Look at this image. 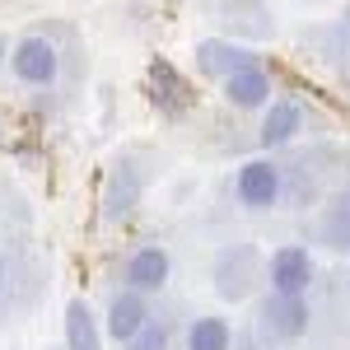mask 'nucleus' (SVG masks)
Returning <instances> with one entry per match:
<instances>
[{
  "mask_svg": "<svg viewBox=\"0 0 350 350\" xmlns=\"http://www.w3.org/2000/svg\"><path fill=\"white\" fill-rule=\"evenodd\" d=\"M267 280V257L257 243H224L211 262V285L224 304H243L257 295V285Z\"/></svg>",
  "mask_w": 350,
  "mask_h": 350,
  "instance_id": "nucleus-1",
  "label": "nucleus"
},
{
  "mask_svg": "<svg viewBox=\"0 0 350 350\" xmlns=\"http://www.w3.org/2000/svg\"><path fill=\"white\" fill-rule=\"evenodd\" d=\"M280 196H285V168L271 154H257L234 173V201L243 211H271L280 206Z\"/></svg>",
  "mask_w": 350,
  "mask_h": 350,
  "instance_id": "nucleus-2",
  "label": "nucleus"
},
{
  "mask_svg": "<svg viewBox=\"0 0 350 350\" xmlns=\"http://www.w3.org/2000/svg\"><path fill=\"white\" fill-rule=\"evenodd\" d=\"M257 327H262L267 341H304L308 327H313L308 295H275V290H271V295L257 304Z\"/></svg>",
  "mask_w": 350,
  "mask_h": 350,
  "instance_id": "nucleus-3",
  "label": "nucleus"
},
{
  "mask_svg": "<svg viewBox=\"0 0 350 350\" xmlns=\"http://www.w3.org/2000/svg\"><path fill=\"white\" fill-rule=\"evenodd\" d=\"M10 75L28 89H52L56 75H61V52H56L47 38H38V33H28L19 42H10Z\"/></svg>",
  "mask_w": 350,
  "mask_h": 350,
  "instance_id": "nucleus-4",
  "label": "nucleus"
},
{
  "mask_svg": "<svg viewBox=\"0 0 350 350\" xmlns=\"http://www.w3.org/2000/svg\"><path fill=\"white\" fill-rule=\"evenodd\" d=\"M140 196H145V168H140L131 154H117L112 168H108V178H103V219H108V224L131 219L135 206H140Z\"/></svg>",
  "mask_w": 350,
  "mask_h": 350,
  "instance_id": "nucleus-5",
  "label": "nucleus"
},
{
  "mask_svg": "<svg viewBox=\"0 0 350 350\" xmlns=\"http://www.w3.org/2000/svg\"><path fill=\"white\" fill-rule=\"evenodd\" d=\"M313 275H318V267H313V252L304 243H285L267 257V280L275 295H308Z\"/></svg>",
  "mask_w": 350,
  "mask_h": 350,
  "instance_id": "nucleus-6",
  "label": "nucleus"
},
{
  "mask_svg": "<svg viewBox=\"0 0 350 350\" xmlns=\"http://www.w3.org/2000/svg\"><path fill=\"white\" fill-rule=\"evenodd\" d=\"M191 61H196V75L201 80H224V75H234V70H243V66H252L257 61V52L247 47V42H239V38H201L196 47H191Z\"/></svg>",
  "mask_w": 350,
  "mask_h": 350,
  "instance_id": "nucleus-7",
  "label": "nucleus"
},
{
  "mask_svg": "<svg viewBox=\"0 0 350 350\" xmlns=\"http://www.w3.org/2000/svg\"><path fill=\"white\" fill-rule=\"evenodd\" d=\"M168 275H173V257H168V247L145 243V247H135L131 257H126V267H122V285L135 290V295H159L163 285H168Z\"/></svg>",
  "mask_w": 350,
  "mask_h": 350,
  "instance_id": "nucleus-8",
  "label": "nucleus"
},
{
  "mask_svg": "<svg viewBox=\"0 0 350 350\" xmlns=\"http://www.w3.org/2000/svg\"><path fill=\"white\" fill-rule=\"evenodd\" d=\"M271 75L252 61V66H243V70H234V75H224L219 80V98L229 103V108H239V112H257V108H267L271 103Z\"/></svg>",
  "mask_w": 350,
  "mask_h": 350,
  "instance_id": "nucleus-9",
  "label": "nucleus"
},
{
  "mask_svg": "<svg viewBox=\"0 0 350 350\" xmlns=\"http://www.w3.org/2000/svg\"><path fill=\"white\" fill-rule=\"evenodd\" d=\"M145 323H150V304H145V295L117 290L112 304H108V313H103V336H112V341H131Z\"/></svg>",
  "mask_w": 350,
  "mask_h": 350,
  "instance_id": "nucleus-10",
  "label": "nucleus"
},
{
  "mask_svg": "<svg viewBox=\"0 0 350 350\" xmlns=\"http://www.w3.org/2000/svg\"><path fill=\"white\" fill-rule=\"evenodd\" d=\"M299 131H304V108L290 103V98H271L267 117H262V131H257L262 150H267V154H271V150H285Z\"/></svg>",
  "mask_w": 350,
  "mask_h": 350,
  "instance_id": "nucleus-11",
  "label": "nucleus"
},
{
  "mask_svg": "<svg viewBox=\"0 0 350 350\" xmlns=\"http://www.w3.org/2000/svg\"><path fill=\"white\" fill-rule=\"evenodd\" d=\"M219 19L239 33V42H243V38H247V42H262V38H271V33H275L267 0H224Z\"/></svg>",
  "mask_w": 350,
  "mask_h": 350,
  "instance_id": "nucleus-12",
  "label": "nucleus"
},
{
  "mask_svg": "<svg viewBox=\"0 0 350 350\" xmlns=\"http://www.w3.org/2000/svg\"><path fill=\"white\" fill-rule=\"evenodd\" d=\"M318 243L327 252H350V187L332 191L318 215Z\"/></svg>",
  "mask_w": 350,
  "mask_h": 350,
  "instance_id": "nucleus-13",
  "label": "nucleus"
},
{
  "mask_svg": "<svg viewBox=\"0 0 350 350\" xmlns=\"http://www.w3.org/2000/svg\"><path fill=\"white\" fill-rule=\"evenodd\" d=\"M66 350H103V323L89 308V299L66 304Z\"/></svg>",
  "mask_w": 350,
  "mask_h": 350,
  "instance_id": "nucleus-14",
  "label": "nucleus"
},
{
  "mask_svg": "<svg viewBox=\"0 0 350 350\" xmlns=\"http://www.w3.org/2000/svg\"><path fill=\"white\" fill-rule=\"evenodd\" d=\"M187 350H234V327L224 318H196L187 327Z\"/></svg>",
  "mask_w": 350,
  "mask_h": 350,
  "instance_id": "nucleus-15",
  "label": "nucleus"
},
{
  "mask_svg": "<svg viewBox=\"0 0 350 350\" xmlns=\"http://www.w3.org/2000/svg\"><path fill=\"white\" fill-rule=\"evenodd\" d=\"M150 75H154V80H163V89H159V84L150 89V94H154V103H159V108L168 112V117H178V112H183V108L191 103V89H187L183 80H178V75H173L168 66H154Z\"/></svg>",
  "mask_w": 350,
  "mask_h": 350,
  "instance_id": "nucleus-16",
  "label": "nucleus"
},
{
  "mask_svg": "<svg viewBox=\"0 0 350 350\" xmlns=\"http://www.w3.org/2000/svg\"><path fill=\"white\" fill-rule=\"evenodd\" d=\"M122 350H168V327L163 323H145L131 341H122Z\"/></svg>",
  "mask_w": 350,
  "mask_h": 350,
  "instance_id": "nucleus-17",
  "label": "nucleus"
},
{
  "mask_svg": "<svg viewBox=\"0 0 350 350\" xmlns=\"http://www.w3.org/2000/svg\"><path fill=\"white\" fill-rule=\"evenodd\" d=\"M327 42H332V52L336 56H346L350 61V5L332 19V28H327Z\"/></svg>",
  "mask_w": 350,
  "mask_h": 350,
  "instance_id": "nucleus-18",
  "label": "nucleus"
},
{
  "mask_svg": "<svg viewBox=\"0 0 350 350\" xmlns=\"http://www.w3.org/2000/svg\"><path fill=\"white\" fill-rule=\"evenodd\" d=\"M5 56H10V38L0 33V66H5Z\"/></svg>",
  "mask_w": 350,
  "mask_h": 350,
  "instance_id": "nucleus-19",
  "label": "nucleus"
},
{
  "mask_svg": "<svg viewBox=\"0 0 350 350\" xmlns=\"http://www.w3.org/2000/svg\"><path fill=\"white\" fill-rule=\"evenodd\" d=\"M0 290H5V252H0Z\"/></svg>",
  "mask_w": 350,
  "mask_h": 350,
  "instance_id": "nucleus-20",
  "label": "nucleus"
},
{
  "mask_svg": "<svg viewBox=\"0 0 350 350\" xmlns=\"http://www.w3.org/2000/svg\"><path fill=\"white\" fill-rule=\"evenodd\" d=\"M252 350H271V346H252Z\"/></svg>",
  "mask_w": 350,
  "mask_h": 350,
  "instance_id": "nucleus-21",
  "label": "nucleus"
}]
</instances>
